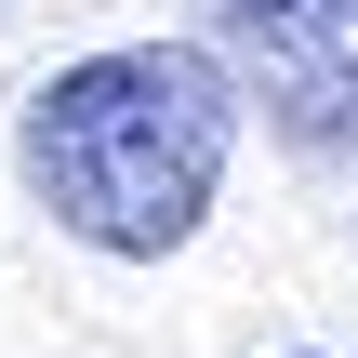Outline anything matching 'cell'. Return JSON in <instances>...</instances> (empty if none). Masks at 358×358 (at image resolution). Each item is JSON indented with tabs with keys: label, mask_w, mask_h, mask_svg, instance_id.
<instances>
[{
	"label": "cell",
	"mask_w": 358,
	"mask_h": 358,
	"mask_svg": "<svg viewBox=\"0 0 358 358\" xmlns=\"http://www.w3.org/2000/svg\"><path fill=\"white\" fill-rule=\"evenodd\" d=\"M239 66L199 53V40H120V53H80L27 93V133H13V173L27 199L120 252V266H159L213 226L226 199V159H239Z\"/></svg>",
	"instance_id": "cell-1"
},
{
	"label": "cell",
	"mask_w": 358,
	"mask_h": 358,
	"mask_svg": "<svg viewBox=\"0 0 358 358\" xmlns=\"http://www.w3.org/2000/svg\"><path fill=\"white\" fill-rule=\"evenodd\" d=\"M213 53L239 66L279 146L306 159L358 146V0H213Z\"/></svg>",
	"instance_id": "cell-2"
}]
</instances>
